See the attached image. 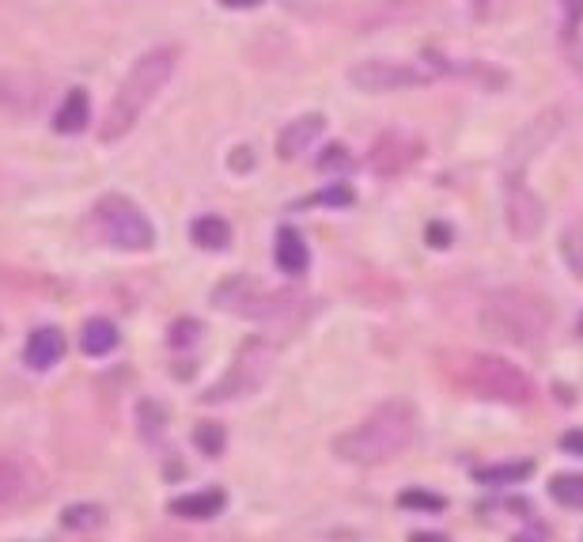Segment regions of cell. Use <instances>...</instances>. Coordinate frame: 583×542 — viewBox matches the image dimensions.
Instances as JSON below:
<instances>
[{"label":"cell","mask_w":583,"mask_h":542,"mask_svg":"<svg viewBox=\"0 0 583 542\" xmlns=\"http://www.w3.org/2000/svg\"><path fill=\"white\" fill-rule=\"evenodd\" d=\"M448 72V66H424V61H394V58H368L349 69V84L364 96H383V91H402L413 84H429L432 77Z\"/></svg>","instance_id":"8992f818"},{"label":"cell","mask_w":583,"mask_h":542,"mask_svg":"<svg viewBox=\"0 0 583 542\" xmlns=\"http://www.w3.org/2000/svg\"><path fill=\"white\" fill-rule=\"evenodd\" d=\"M190 239L198 247H205V251H224V247L231 243V224L224 217H198L190 224Z\"/></svg>","instance_id":"ac0fdd59"},{"label":"cell","mask_w":583,"mask_h":542,"mask_svg":"<svg viewBox=\"0 0 583 542\" xmlns=\"http://www.w3.org/2000/svg\"><path fill=\"white\" fill-rule=\"evenodd\" d=\"M34 493V474L23 459L0 455V509L23 504Z\"/></svg>","instance_id":"4fadbf2b"},{"label":"cell","mask_w":583,"mask_h":542,"mask_svg":"<svg viewBox=\"0 0 583 542\" xmlns=\"http://www.w3.org/2000/svg\"><path fill=\"white\" fill-rule=\"evenodd\" d=\"M91 122V96L83 88H69L61 99V107L53 110V130L72 137V133H83Z\"/></svg>","instance_id":"5bb4252c"},{"label":"cell","mask_w":583,"mask_h":542,"mask_svg":"<svg viewBox=\"0 0 583 542\" xmlns=\"http://www.w3.org/2000/svg\"><path fill=\"white\" fill-rule=\"evenodd\" d=\"M224 8H258L262 0H220Z\"/></svg>","instance_id":"4dcf8cb0"},{"label":"cell","mask_w":583,"mask_h":542,"mask_svg":"<svg viewBox=\"0 0 583 542\" xmlns=\"http://www.w3.org/2000/svg\"><path fill=\"white\" fill-rule=\"evenodd\" d=\"M553 327V311L542 297L523 289H504L481 308V330L507 345H539Z\"/></svg>","instance_id":"3957f363"},{"label":"cell","mask_w":583,"mask_h":542,"mask_svg":"<svg viewBox=\"0 0 583 542\" xmlns=\"http://www.w3.org/2000/svg\"><path fill=\"white\" fill-rule=\"evenodd\" d=\"M550 498L564 509H583V474H557L550 482Z\"/></svg>","instance_id":"ffe728a7"},{"label":"cell","mask_w":583,"mask_h":542,"mask_svg":"<svg viewBox=\"0 0 583 542\" xmlns=\"http://www.w3.org/2000/svg\"><path fill=\"white\" fill-rule=\"evenodd\" d=\"M322 130H326V118H322V114L295 118V122L284 126L281 137H277V155H281V160H295V155L308 152L311 144L319 141Z\"/></svg>","instance_id":"8fae6325"},{"label":"cell","mask_w":583,"mask_h":542,"mask_svg":"<svg viewBox=\"0 0 583 542\" xmlns=\"http://www.w3.org/2000/svg\"><path fill=\"white\" fill-rule=\"evenodd\" d=\"M561 259L569 262L576 278H583V224H572L561 232Z\"/></svg>","instance_id":"7402d4cb"},{"label":"cell","mask_w":583,"mask_h":542,"mask_svg":"<svg viewBox=\"0 0 583 542\" xmlns=\"http://www.w3.org/2000/svg\"><path fill=\"white\" fill-rule=\"evenodd\" d=\"M174 69H179V50H174V46H155V50L141 53V58L133 61V69L125 72V80L118 84L114 99H110L107 122L103 130H99V137H103V141H122L144 118V110L155 103V96L171 84Z\"/></svg>","instance_id":"6da1fadb"},{"label":"cell","mask_w":583,"mask_h":542,"mask_svg":"<svg viewBox=\"0 0 583 542\" xmlns=\"http://www.w3.org/2000/svg\"><path fill=\"white\" fill-rule=\"evenodd\" d=\"M118 342H122V334H118V327L110 323V319H88L80 330V349L88 357H107L114 353Z\"/></svg>","instance_id":"2e32d148"},{"label":"cell","mask_w":583,"mask_h":542,"mask_svg":"<svg viewBox=\"0 0 583 542\" xmlns=\"http://www.w3.org/2000/svg\"><path fill=\"white\" fill-rule=\"evenodd\" d=\"M462 383H466L470 391L485 394V399L512 402V406H526V402L534 399L531 375H526L523 369H515L512 361L493 357V353L466 357V364H462Z\"/></svg>","instance_id":"277c9868"},{"label":"cell","mask_w":583,"mask_h":542,"mask_svg":"<svg viewBox=\"0 0 583 542\" xmlns=\"http://www.w3.org/2000/svg\"><path fill=\"white\" fill-rule=\"evenodd\" d=\"M277 265H281V273H292V278H300V273H308L311 265V251L308 243H303L300 232H292V228H281L277 232Z\"/></svg>","instance_id":"9a60e30c"},{"label":"cell","mask_w":583,"mask_h":542,"mask_svg":"<svg viewBox=\"0 0 583 542\" xmlns=\"http://www.w3.org/2000/svg\"><path fill=\"white\" fill-rule=\"evenodd\" d=\"M270 364H273V345L270 342H247L239 349V361L235 369L224 375V383H217L205 399L209 402H224V399H239V394H250L258 383L270 375Z\"/></svg>","instance_id":"52a82bcc"},{"label":"cell","mask_w":583,"mask_h":542,"mask_svg":"<svg viewBox=\"0 0 583 542\" xmlns=\"http://www.w3.org/2000/svg\"><path fill=\"white\" fill-rule=\"evenodd\" d=\"M96 224L103 232L107 243H114L118 251H148L155 243V228L144 217V209L125 194H107L96 205Z\"/></svg>","instance_id":"5b68a950"},{"label":"cell","mask_w":583,"mask_h":542,"mask_svg":"<svg viewBox=\"0 0 583 542\" xmlns=\"http://www.w3.org/2000/svg\"><path fill=\"white\" fill-rule=\"evenodd\" d=\"M561 448H564V452L583 455V433H569V436H561Z\"/></svg>","instance_id":"f1b7e54d"},{"label":"cell","mask_w":583,"mask_h":542,"mask_svg":"<svg viewBox=\"0 0 583 542\" xmlns=\"http://www.w3.org/2000/svg\"><path fill=\"white\" fill-rule=\"evenodd\" d=\"M198 334H201V327L193 323V319H182V323L171 327V345H190Z\"/></svg>","instance_id":"484cf974"},{"label":"cell","mask_w":583,"mask_h":542,"mask_svg":"<svg viewBox=\"0 0 583 542\" xmlns=\"http://www.w3.org/2000/svg\"><path fill=\"white\" fill-rule=\"evenodd\" d=\"M410 542H448V539L436 535V531H413Z\"/></svg>","instance_id":"f546056e"},{"label":"cell","mask_w":583,"mask_h":542,"mask_svg":"<svg viewBox=\"0 0 583 542\" xmlns=\"http://www.w3.org/2000/svg\"><path fill=\"white\" fill-rule=\"evenodd\" d=\"M319 201H326V205H353L356 194L349 187H333V190H326V194H319Z\"/></svg>","instance_id":"4316f807"},{"label":"cell","mask_w":583,"mask_h":542,"mask_svg":"<svg viewBox=\"0 0 583 542\" xmlns=\"http://www.w3.org/2000/svg\"><path fill=\"white\" fill-rule=\"evenodd\" d=\"M416 160H421V141L410 133H383L372 144V171L375 174H402Z\"/></svg>","instance_id":"30bf717a"},{"label":"cell","mask_w":583,"mask_h":542,"mask_svg":"<svg viewBox=\"0 0 583 542\" xmlns=\"http://www.w3.org/2000/svg\"><path fill=\"white\" fill-rule=\"evenodd\" d=\"M193 444L205 455H220L224 452V429H220L217 421H201V429L193 433Z\"/></svg>","instance_id":"603a6c76"},{"label":"cell","mask_w":583,"mask_h":542,"mask_svg":"<svg viewBox=\"0 0 583 542\" xmlns=\"http://www.w3.org/2000/svg\"><path fill=\"white\" fill-rule=\"evenodd\" d=\"M580 334H583V319H580Z\"/></svg>","instance_id":"1f68e13d"},{"label":"cell","mask_w":583,"mask_h":542,"mask_svg":"<svg viewBox=\"0 0 583 542\" xmlns=\"http://www.w3.org/2000/svg\"><path fill=\"white\" fill-rule=\"evenodd\" d=\"M534 466L531 463H507V466H481L474 471L478 482L485 485H512V482H523V478H531Z\"/></svg>","instance_id":"44dd1931"},{"label":"cell","mask_w":583,"mask_h":542,"mask_svg":"<svg viewBox=\"0 0 583 542\" xmlns=\"http://www.w3.org/2000/svg\"><path fill=\"white\" fill-rule=\"evenodd\" d=\"M561 122H564L561 110H545V114H539L520 137H515L512 149H507V163H512V179H520L523 163L531 160V155H539V152L545 149V144H550L553 137L561 133Z\"/></svg>","instance_id":"ba28073f"},{"label":"cell","mask_w":583,"mask_h":542,"mask_svg":"<svg viewBox=\"0 0 583 542\" xmlns=\"http://www.w3.org/2000/svg\"><path fill=\"white\" fill-rule=\"evenodd\" d=\"M520 542H526V539H520Z\"/></svg>","instance_id":"d6a6232c"},{"label":"cell","mask_w":583,"mask_h":542,"mask_svg":"<svg viewBox=\"0 0 583 542\" xmlns=\"http://www.w3.org/2000/svg\"><path fill=\"white\" fill-rule=\"evenodd\" d=\"M429 247H436V251L440 247H451V228L440 224V220L436 224H429Z\"/></svg>","instance_id":"83f0119b"},{"label":"cell","mask_w":583,"mask_h":542,"mask_svg":"<svg viewBox=\"0 0 583 542\" xmlns=\"http://www.w3.org/2000/svg\"><path fill=\"white\" fill-rule=\"evenodd\" d=\"M413 429H416V418L405 402H383L368 413L360 425H353L349 433H341L333 440V452L345 463H360V466H375V463H386L394 459L398 452H405L413 440Z\"/></svg>","instance_id":"7a4b0ae2"},{"label":"cell","mask_w":583,"mask_h":542,"mask_svg":"<svg viewBox=\"0 0 583 542\" xmlns=\"http://www.w3.org/2000/svg\"><path fill=\"white\" fill-rule=\"evenodd\" d=\"M64 334L58 327H39L31 330V338H27V349H23V361L31 364L34 372H50L53 364H61L64 357Z\"/></svg>","instance_id":"7c38bea8"},{"label":"cell","mask_w":583,"mask_h":542,"mask_svg":"<svg viewBox=\"0 0 583 542\" xmlns=\"http://www.w3.org/2000/svg\"><path fill=\"white\" fill-rule=\"evenodd\" d=\"M224 509V493L220 490H205V493H187V498H174L171 501V512L182 520H212L220 516Z\"/></svg>","instance_id":"e0dca14e"},{"label":"cell","mask_w":583,"mask_h":542,"mask_svg":"<svg viewBox=\"0 0 583 542\" xmlns=\"http://www.w3.org/2000/svg\"><path fill=\"white\" fill-rule=\"evenodd\" d=\"M398 504H405V509H443V501L440 498H429V493H416V490H410V493H402L398 498Z\"/></svg>","instance_id":"d4e9b609"},{"label":"cell","mask_w":583,"mask_h":542,"mask_svg":"<svg viewBox=\"0 0 583 542\" xmlns=\"http://www.w3.org/2000/svg\"><path fill=\"white\" fill-rule=\"evenodd\" d=\"M61 523L69 531H96L107 523V512L99 509V504H69V509L61 512Z\"/></svg>","instance_id":"d6986e66"},{"label":"cell","mask_w":583,"mask_h":542,"mask_svg":"<svg viewBox=\"0 0 583 542\" xmlns=\"http://www.w3.org/2000/svg\"><path fill=\"white\" fill-rule=\"evenodd\" d=\"M353 168V155H349L345 144H330L319 155V171H349Z\"/></svg>","instance_id":"cb8c5ba5"},{"label":"cell","mask_w":583,"mask_h":542,"mask_svg":"<svg viewBox=\"0 0 583 542\" xmlns=\"http://www.w3.org/2000/svg\"><path fill=\"white\" fill-rule=\"evenodd\" d=\"M542 220H545L542 198L534 190H526L523 179L507 182V228L515 232V239H534L542 232Z\"/></svg>","instance_id":"9c48e42d"}]
</instances>
